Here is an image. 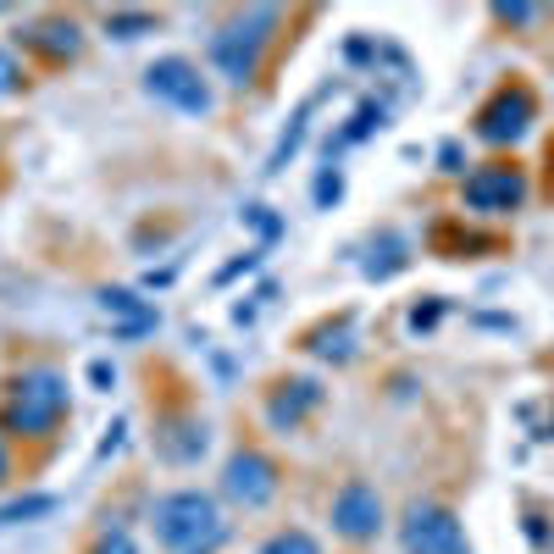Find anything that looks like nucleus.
<instances>
[{
  "label": "nucleus",
  "instance_id": "obj_1",
  "mask_svg": "<svg viewBox=\"0 0 554 554\" xmlns=\"http://www.w3.org/2000/svg\"><path fill=\"white\" fill-rule=\"evenodd\" d=\"M150 527H156V538L167 543V549H189V543H200V538H222L217 505H211L205 494H167V499H156Z\"/></svg>",
  "mask_w": 554,
  "mask_h": 554
},
{
  "label": "nucleus",
  "instance_id": "obj_2",
  "mask_svg": "<svg viewBox=\"0 0 554 554\" xmlns=\"http://www.w3.org/2000/svg\"><path fill=\"white\" fill-rule=\"evenodd\" d=\"M261 28H272V12H255L250 23H233L222 28L217 39H211V61H217V73L228 78V84H250L255 73V56H261Z\"/></svg>",
  "mask_w": 554,
  "mask_h": 554
},
{
  "label": "nucleus",
  "instance_id": "obj_3",
  "mask_svg": "<svg viewBox=\"0 0 554 554\" xmlns=\"http://www.w3.org/2000/svg\"><path fill=\"white\" fill-rule=\"evenodd\" d=\"M145 84H150V95H156V100H167V106L189 111V117H205V111H211V89H205V78L194 73L183 56L156 61V67L145 73Z\"/></svg>",
  "mask_w": 554,
  "mask_h": 554
},
{
  "label": "nucleus",
  "instance_id": "obj_4",
  "mask_svg": "<svg viewBox=\"0 0 554 554\" xmlns=\"http://www.w3.org/2000/svg\"><path fill=\"white\" fill-rule=\"evenodd\" d=\"M405 549L410 554H466V532L449 510L438 505H416L405 521Z\"/></svg>",
  "mask_w": 554,
  "mask_h": 554
},
{
  "label": "nucleus",
  "instance_id": "obj_5",
  "mask_svg": "<svg viewBox=\"0 0 554 554\" xmlns=\"http://www.w3.org/2000/svg\"><path fill=\"white\" fill-rule=\"evenodd\" d=\"M333 527L355 543L377 538V532H383V499H377L366 482H344V494L333 499Z\"/></svg>",
  "mask_w": 554,
  "mask_h": 554
},
{
  "label": "nucleus",
  "instance_id": "obj_6",
  "mask_svg": "<svg viewBox=\"0 0 554 554\" xmlns=\"http://www.w3.org/2000/svg\"><path fill=\"white\" fill-rule=\"evenodd\" d=\"M521 194H527V183H521V172H510V167H482V172L466 178L471 211H516Z\"/></svg>",
  "mask_w": 554,
  "mask_h": 554
},
{
  "label": "nucleus",
  "instance_id": "obj_7",
  "mask_svg": "<svg viewBox=\"0 0 554 554\" xmlns=\"http://www.w3.org/2000/svg\"><path fill=\"white\" fill-rule=\"evenodd\" d=\"M61 405H67V388H61V377L39 372V377H28V383H23L12 416H17V427H28V433H34V427H45Z\"/></svg>",
  "mask_w": 554,
  "mask_h": 554
},
{
  "label": "nucleus",
  "instance_id": "obj_8",
  "mask_svg": "<svg viewBox=\"0 0 554 554\" xmlns=\"http://www.w3.org/2000/svg\"><path fill=\"white\" fill-rule=\"evenodd\" d=\"M228 494L239 499V505H266V499L277 494V477H272V466H266L261 455H233L228 460Z\"/></svg>",
  "mask_w": 554,
  "mask_h": 554
},
{
  "label": "nucleus",
  "instance_id": "obj_9",
  "mask_svg": "<svg viewBox=\"0 0 554 554\" xmlns=\"http://www.w3.org/2000/svg\"><path fill=\"white\" fill-rule=\"evenodd\" d=\"M527 117H532V100L527 95H499L494 106L477 117V133L499 145V139H516V133L527 128Z\"/></svg>",
  "mask_w": 554,
  "mask_h": 554
},
{
  "label": "nucleus",
  "instance_id": "obj_10",
  "mask_svg": "<svg viewBox=\"0 0 554 554\" xmlns=\"http://www.w3.org/2000/svg\"><path fill=\"white\" fill-rule=\"evenodd\" d=\"M261 554H322V549H316V538H311V532H300V527H294V532H277L272 543H261Z\"/></svg>",
  "mask_w": 554,
  "mask_h": 554
},
{
  "label": "nucleus",
  "instance_id": "obj_11",
  "mask_svg": "<svg viewBox=\"0 0 554 554\" xmlns=\"http://www.w3.org/2000/svg\"><path fill=\"white\" fill-rule=\"evenodd\" d=\"M305 405H316V383H294V394H283V399H277V405H272V416H277V422H294V416H300Z\"/></svg>",
  "mask_w": 554,
  "mask_h": 554
},
{
  "label": "nucleus",
  "instance_id": "obj_12",
  "mask_svg": "<svg viewBox=\"0 0 554 554\" xmlns=\"http://www.w3.org/2000/svg\"><path fill=\"white\" fill-rule=\"evenodd\" d=\"M39 510H50V499H17V505L0 510V521H23V516H39Z\"/></svg>",
  "mask_w": 554,
  "mask_h": 554
},
{
  "label": "nucleus",
  "instance_id": "obj_13",
  "mask_svg": "<svg viewBox=\"0 0 554 554\" xmlns=\"http://www.w3.org/2000/svg\"><path fill=\"white\" fill-rule=\"evenodd\" d=\"M111 28H117L122 39H133L139 28H150V17H111Z\"/></svg>",
  "mask_w": 554,
  "mask_h": 554
},
{
  "label": "nucleus",
  "instance_id": "obj_14",
  "mask_svg": "<svg viewBox=\"0 0 554 554\" xmlns=\"http://www.w3.org/2000/svg\"><path fill=\"white\" fill-rule=\"evenodd\" d=\"M338 189H344V183H338V172H322V183H316V200H338Z\"/></svg>",
  "mask_w": 554,
  "mask_h": 554
},
{
  "label": "nucleus",
  "instance_id": "obj_15",
  "mask_svg": "<svg viewBox=\"0 0 554 554\" xmlns=\"http://www.w3.org/2000/svg\"><path fill=\"white\" fill-rule=\"evenodd\" d=\"M100 554H133V538H128V532H111L106 549H100Z\"/></svg>",
  "mask_w": 554,
  "mask_h": 554
},
{
  "label": "nucleus",
  "instance_id": "obj_16",
  "mask_svg": "<svg viewBox=\"0 0 554 554\" xmlns=\"http://www.w3.org/2000/svg\"><path fill=\"white\" fill-rule=\"evenodd\" d=\"M12 78H17V73H12V61L0 56V89H12Z\"/></svg>",
  "mask_w": 554,
  "mask_h": 554
},
{
  "label": "nucleus",
  "instance_id": "obj_17",
  "mask_svg": "<svg viewBox=\"0 0 554 554\" xmlns=\"http://www.w3.org/2000/svg\"><path fill=\"white\" fill-rule=\"evenodd\" d=\"M0 477H6V449H0Z\"/></svg>",
  "mask_w": 554,
  "mask_h": 554
}]
</instances>
